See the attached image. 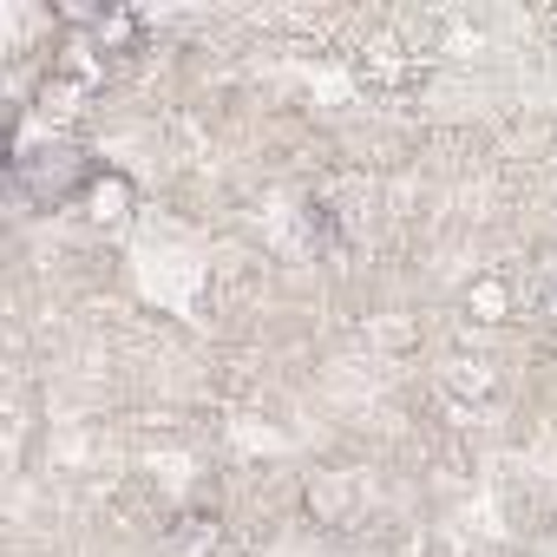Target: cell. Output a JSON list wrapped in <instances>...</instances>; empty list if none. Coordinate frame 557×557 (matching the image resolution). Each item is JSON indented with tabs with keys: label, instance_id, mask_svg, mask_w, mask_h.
<instances>
[{
	"label": "cell",
	"instance_id": "1",
	"mask_svg": "<svg viewBox=\"0 0 557 557\" xmlns=\"http://www.w3.org/2000/svg\"><path fill=\"white\" fill-rule=\"evenodd\" d=\"M14 184L34 197V203H66V197H86L92 184V164L73 151V145H21L14 151Z\"/></svg>",
	"mask_w": 557,
	"mask_h": 557
},
{
	"label": "cell",
	"instance_id": "2",
	"mask_svg": "<svg viewBox=\"0 0 557 557\" xmlns=\"http://www.w3.org/2000/svg\"><path fill=\"white\" fill-rule=\"evenodd\" d=\"M86 216H92V223H125V216H132V177H125V171H92V184H86Z\"/></svg>",
	"mask_w": 557,
	"mask_h": 557
},
{
	"label": "cell",
	"instance_id": "3",
	"mask_svg": "<svg viewBox=\"0 0 557 557\" xmlns=\"http://www.w3.org/2000/svg\"><path fill=\"white\" fill-rule=\"evenodd\" d=\"M472 309H479L485 322H498V309H505V289H498V283H479V289H472Z\"/></svg>",
	"mask_w": 557,
	"mask_h": 557
}]
</instances>
